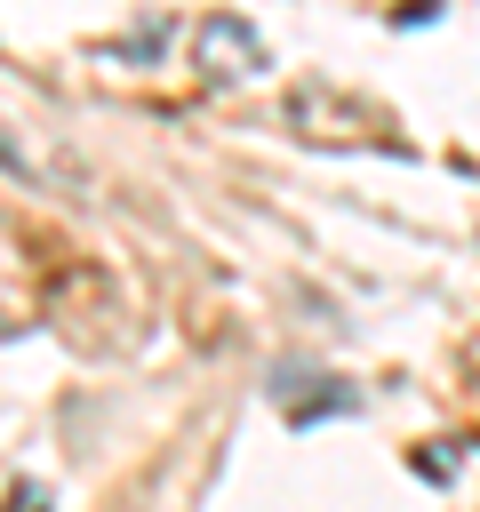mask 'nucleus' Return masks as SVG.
Instances as JSON below:
<instances>
[{
	"label": "nucleus",
	"instance_id": "obj_1",
	"mask_svg": "<svg viewBox=\"0 0 480 512\" xmlns=\"http://www.w3.org/2000/svg\"><path fill=\"white\" fill-rule=\"evenodd\" d=\"M272 400H280L288 424H328V416H352L360 408V392L344 376H304V368H280L272 376Z\"/></svg>",
	"mask_w": 480,
	"mask_h": 512
},
{
	"label": "nucleus",
	"instance_id": "obj_2",
	"mask_svg": "<svg viewBox=\"0 0 480 512\" xmlns=\"http://www.w3.org/2000/svg\"><path fill=\"white\" fill-rule=\"evenodd\" d=\"M200 56H208V72H216V80H232L224 64H248V72L264 64V48H256V32H248L240 16H216V24L200 32Z\"/></svg>",
	"mask_w": 480,
	"mask_h": 512
},
{
	"label": "nucleus",
	"instance_id": "obj_3",
	"mask_svg": "<svg viewBox=\"0 0 480 512\" xmlns=\"http://www.w3.org/2000/svg\"><path fill=\"white\" fill-rule=\"evenodd\" d=\"M8 512H56V504H48V488H16V496H8Z\"/></svg>",
	"mask_w": 480,
	"mask_h": 512
},
{
	"label": "nucleus",
	"instance_id": "obj_4",
	"mask_svg": "<svg viewBox=\"0 0 480 512\" xmlns=\"http://www.w3.org/2000/svg\"><path fill=\"white\" fill-rule=\"evenodd\" d=\"M0 176H32V160H24L16 144H8V128H0Z\"/></svg>",
	"mask_w": 480,
	"mask_h": 512
}]
</instances>
